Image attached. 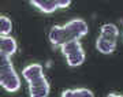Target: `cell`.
<instances>
[{"label": "cell", "instance_id": "cell-1", "mask_svg": "<svg viewBox=\"0 0 123 97\" xmlns=\"http://www.w3.org/2000/svg\"><path fill=\"white\" fill-rule=\"evenodd\" d=\"M17 51V42L12 37H0V85L10 93L21 88V79L17 75L11 63V56Z\"/></svg>", "mask_w": 123, "mask_h": 97}, {"label": "cell", "instance_id": "cell-2", "mask_svg": "<svg viewBox=\"0 0 123 97\" xmlns=\"http://www.w3.org/2000/svg\"><path fill=\"white\" fill-rule=\"evenodd\" d=\"M86 33L88 25L84 19H73L64 26H52L49 31V40L53 45L62 47L71 41H78Z\"/></svg>", "mask_w": 123, "mask_h": 97}, {"label": "cell", "instance_id": "cell-3", "mask_svg": "<svg viewBox=\"0 0 123 97\" xmlns=\"http://www.w3.org/2000/svg\"><path fill=\"white\" fill-rule=\"evenodd\" d=\"M22 75L29 84L30 97H47L49 94V84L44 77L41 64H30L22 70Z\"/></svg>", "mask_w": 123, "mask_h": 97}, {"label": "cell", "instance_id": "cell-4", "mask_svg": "<svg viewBox=\"0 0 123 97\" xmlns=\"http://www.w3.org/2000/svg\"><path fill=\"white\" fill-rule=\"evenodd\" d=\"M119 30L114 23H105L101 27V34L96 41V48L101 53H112L116 41H118Z\"/></svg>", "mask_w": 123, "mask_h": 97}, {"label": "cell", "instance_id": "cell-5", "mask_svg": "<svg viewBox=\"0 0 123 97\" xmlns=\"http://www.w3.org/2000/svg\"><path fill=\"white\" fill-rule=\"evenodd\" d=\"M60 51L64 55L67 64L70 67L81 66L85 62V52H84V48L79 44V41H71V42L62 45Z\"/></svg>", "mask_w": 123, "mask_h": 97}, {"label": "cell", "instance_id": "cell-6", "mask_svg": "<svg viewBox=\"0 0 123 97\" xmlns=\"http://www.w3.org/2000/svg\"><path fill=\"white\" fill-rule=\"evenodd\" d=\"M31 4L37 7L38 10H41L45 14H51L53 11H56L59 8V6L53 1V0H29Z\"/></svg>", "mask_w": 123, "mask_h": 97}, {"label": "cell", "instance_id": "cell-7", "mask_svg": "<svg viewBox=\"0 0 123 97\" xmlns=\"http://www.w3.org/2000/svg\"><path fill=\"white\" fill-rule=\"evenodd\" d=\"M94 93L86 88H78V89H70L64 90L62 93V97H93Z\"/></svg>", "mask_w": 123, "mask_h": 97}, {"label": "cell", "instance_id": "cell-8", "mask_svg": "<svg viewBox=\"0 0 123 97\" xmlns=\"http://www.w3.org/2000/svg\"><path fill=\"white\" fill-rule=\"evenodd\" d=\"M12 30V22L11 19L4 15L0 17V34L1 36H8Z\"/></svg>", "mask_w": 123, "mask_h": 97}, {"label": "cell", "instance_id": "cell-9", "mask_svg": "<svg viewBox=\"0 0 123 97\" xmlns=\"http://www.w3.org/2000/svg\"><path fill=\"white\" fill-rule=\"evenodd\" d=\"M53 1L59 6V8H67L71 3V0H53Z\"/></svg>", "mask_w": 123, "mask_h": 97}, {"label": "cell", "instance_id": "cell-10", "mask_svg": "<svg viewBox=\"0 0 123 97\" xmlns=\"http://www.w3.org/2000/svg\"><path fill=\"white\" fill-rule=\"evenodd\" d=\"M108 96H110V97H122L123 94H122V93H115V92H112V93H108Z\"/></svg>", "mask_w": 123, "mask_h": 97}]
</instances>
